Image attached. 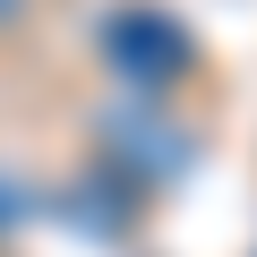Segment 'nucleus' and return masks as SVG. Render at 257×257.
<instances>
[{"label":"nucleus","instance_id":"nucleus-1","mask_svg":"<svg viewBox=\"0 0 257 257\" xmlns=\"http://www.w3.org/2000/svg\"><path fill=\"white\" fill-rule=\"evenodd\" d=\"M103 52H111V69H120V77H138V86H172V77L197 60L189 26H180V18H163V9H120V18L103 26Z\"/></svg>","mask_w":257,"mask_h":257}]
</instances>
